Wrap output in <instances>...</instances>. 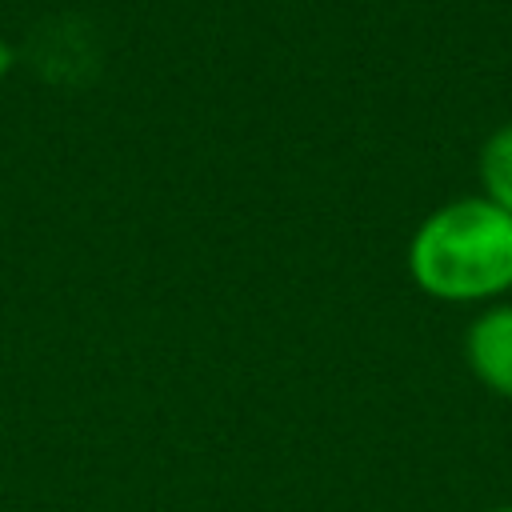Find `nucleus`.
<instances>
[{"label": "nucleus", "instance_id": "1", "mask_svg": "<svg viewBox=\"0 0 512 512\" xmlns=\"http://www.w3.org/2000/svg\"><path fill=\"white\" fill-rule=\"evenodd\" d=\"M408 268L436 300H492L512 288V216L488 196L452 200L416 228Z\"/></svg>", "mask_w": 512, "mask_h": 512}, {"label": "nucleus", "instance_id": "2", "mask_svg": "<svg viewBox=\"0 0 512 512\" xmlns=\"http://www.w3.org/2000/svg\"><path fill=\"white\" fill-rule=\"evenodd\" d=\"M464 356L484 388L512 400V304H496L472 320Z\"/></svg>", "mask_w": 512, "mask_h": 512}, {"label": "nucleus", "instance_id": "3", "mask_svg": "<svg viewBox=\"0 0 512 512\" xmlns=\"http://www.w3.org/2000/svg\"><path fill=\"white\" fill-rule=\"evenodd\" d=\"M480 180H484V196L504 208L512 216V124L496 128L488 140H484V152H480Z\"/></svg>", "mask_w": 512, "mask_h": 512}, {"label": "nucleus", "instance_id": "4", "mask_svg": "<svg viewBox=\"0 0 512 512\" xmlns=\"http://www.w3.org/2000/svg\"><path fill=\"white\" fill-rule=\"evenodd\" d=\"M496 512H512V504H504V508H496Z\"/></svg>", "mask_w": 512, "mask_h": 512}]
</instances>
